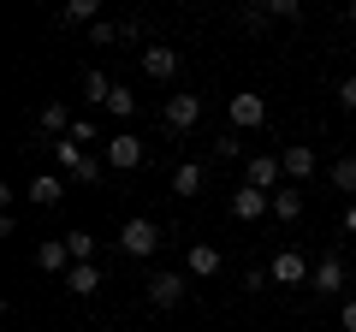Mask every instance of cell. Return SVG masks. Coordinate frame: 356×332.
I'll use <instances>...</instances> for the list:
<instances>
[{"instance_id":"cell-8","label":"cell","mask_w":356,"mask_h":332,"mask_svg":"<svg viewBox=\"0 0 356 332\" xmlns=\"http://www.w3.org/2000/svg\"><path fill=\"white\" fill-rule=\"evenodd\" d=\"M285 179V166H280V154H250L243 160V184H255V190H267V184H280ZM273 196V190H267Z\"/></svg>"},{"instance_id":"cell-10","label":"cell","mask_w":356,"mask_h":332,"mask_svg":"<svg viewBox=\"0 0 356 332\" xmlns=\"http://www.w3.org/2000/svg\"><path fill=\"white\" fill-rule=\"evenodd\" d=\"M36 267L42 273H60V279L72 273V249H65V238H42L36 243Z\"/></svg>"},{"instance_id":"cell-15","label":"cell","mask_w":356,"mask_h":332,"mask_svg":"<svg viewBox=\"0 0 356 332\" xmlns=\"http://www.w3.org/2000/svg\"><path fill=\"white\" fill-rule=\"evenodd\" d=\"M280 166H285V179H315V149H309V142H291V149L280 154Z\"/></svg>"},{"instance_id":"cell-6","label":"cell","mask_w":356,"mask_h":332,"mask_svg":"<svg viewBox=\"0 0 356 332\" xmlns=\"http://www.w3.org/2000/svg\"><path fill=\"white\" fill-rule=\"evenodd\" d=\"M178 65H184V53L166 48V42H154V48H143V72L154 77V83H166V77H178Z\"/></svg>"},{"instance_id":"cell-17","label":"cell","mask_w":356,"mask_h":332,"mask_svg":"<svg viewBox=\"0 0 356 332\" xmlns=\"http://www.w3.org/2000/svg\"><path fill=\"white\" fill-rule=\"evenodd\" d=\"M60 196H65V184L54 179V172H36V179H30V202H36V208H54Z\"/></svg>"},{"instance_id":"cell-30","label":"cell","mask_w":356,"mask_h":332,"mask_svg":"<svg viewBox=\"0 0 356 332\" xmlns=\"http://www.w3.org/2000/svg\"><path fill=\"white\" fill-rule=\"evenodd\" d=\"M243 291H267V267H250V273H243Z\"/></svg>"},{"instance_id":"cell-27","label":"cell","mask_w":356,"mask_h":332,"mask_svg":"<svg viewBox=\"0 0 356 332\" xmlns=\"http://www.w3.org/2000/svg\"><path fill=\"white\" fill-rule=\"evenodd\" d=\"M72 142H83V149H89V142H102V131L89 125V119H77V125H72Z\"/></svg>"},{"instance_id":"cell-16","label":"cell","mask_w":356,"mask_h":332,"mask_svg":"<svg viewBox=\"0 0 356 332\" xmlns=\"http://www.w3.org/2000/svg\"><path fill=\"white\" fill-rule=\"evenodd\" d=\"M184 267H191L196 279H214V273L226 267V261H220V249H214V243H191V256H184Z\"/></svg>"},{"instance_id":"cell-9","label":"cell","mask_w":356,"mask_h":332,"mask_svg":"<svg viewBox=\"0 0 356 332\" xmlns=\"http://www.w3.org/2000/svg\"><path fill=\"white\" fill-rule=\"evenodd\" d=\"M267 208H273V196H267V190H255V184H238V190H232V214H238L243 226H250V219H261Z\"/></svg>"},{"instance_id":"cell-11","label":"cell","mask_w":356,"mask_h":332,"mask_svg":"<svg viewBox=\"0 0 356 332\" xmlns=\"http://www.w3.org/2000/svg\"><path fill=\"white\" fill-rule=\"evenodd\" d=\"M107 166H119V172H131V166H143V142L131 137V131H119V137H107Z\"/></svg>"},{"instance_id":"cell-12","label":"cell","mask_w":356,"mask_h":332,"mask_svg":"<svg viewBox=\"0 0 356 332\" xmlns=\"http://www.w3.org/2000/svg\"><path fill=\"white\" fill-rule=\"evenodd\" d=\"M60 285L72 297H95V291H102V267H95V261H72V273H65Z\"/></svg>"},{"instance_id":"cell-22","label":"cell","mask_w":356,"mask_h":332,"mask_svg":"<svg viewBox=\"0 0 356 332\" xmlns=\"http://www.w3.org/2000/svg\"><path fill=\"white\" fill-rule=\"evenodd\" d=\"M332 190H356V154H339L332 160Z\"/></svg>"},{"instance_id":"cell-20","label":"cell","mask_w":356,"mask_h":332,"mask_svg":"<svg viewBox=\"0 0 356 332\" xmlns=\"http://www.w3.org/2000/svg\"><path fill=\"white\" fill-rule=\"evenodd\" d=\"M65 24H102V0H65Z\"/></svg>"},{"instance_id":"cell-32","label":"cell","mask_w":356,"mask_h":332,"mask_svg":"<svg viewBox=\"0 0 356 332\" xmlns=\"http://www.w3.org/2000/svg\"><path fill=\"white\" fill-rule=\"evenodd\" d=\"M344 231H350V238H356V202L344 208Z\"/></svg>"},{"instance_id":"cell-24","label":"cell","mask_w":356,"mask_h":332,"mask_svg":"<svg viewBox=\"0 0 356 332\" xmlns=\"http://www.w3.org/2000/svg\"><path fill=\"white\" fill-rule=\"evenodd\" d=\"M65 249H72V261H95V238L89 231H65Z\"/></svg>"},{"instance_id":"cell-18","label":"cell","mask_w":356,"mask_h":332,"mask_svg":"<svg viewBox=\"0 0 356 332\" xmlns=\"http://www.w3.org/2000/svg\"><path fill=\"white\" fill-rule=\"evenodd\" d=\"M172 190H178V196H202V160H178Z\"/></svg>"},{"instance_id":"cell-31","label":"cell","mask_w":356,"mask_h":332,"mask_svg":"<svg viewBox=\"0 0 356 332\" xmlns=\"http://www.w3.org/2000/svg\"><path fill=\"white\" fill-rule=\"evenodd\" d=\"M339 326H344V332H356V297H350V303L339 308Z\"/></svg>"},{"instance_id":"cell-13","label":"cell","mask_w":356,"mask_h":332,"mask_svg":"<svg viewBox=\"0 0 356 332\" xmlns=\"http://www.w3.org/2000/svg\"><path fill=\"white\" fill-rule=\"evenodd\" d=\"M309 285H315L321 297L344 291V261H339V256H321V261H315V273H309Z\"/></svg>"},{"instance_id":"cell-14","label":"cell","mask_w":356,"mask_h":332,"mask_svg":"<svg viewBox=\"0 0 356 332\" xmlns=\"http://www.w3.org/2000/svg\"><path fill=\"white\" fill-rule=\"evenodd\" d=\"M72 125H77V119L65 113L60 101H48V107L36 113V131H42V137H60V142H65V137H72Z\"/></svg>"},{"instance_id":"cell-29","label":"cell","mask_w":356,"mask_h":332,"mask_svg":"<svg viewBox=\"0 0 356 332\" xmlns=\"http://www.w3.org/2000/svg\"><path fill=\"white\" fill-rule=\"evenodd\" d=\"M339 107H344V113H356V77H344V83H339Z\"/></svg>"},{"instance_id":"cell-2","label":"cell","mask_w":356,"mask_h":332,"mask_svg":"<svg viewBox=\"0 0 356 332\" xmlns=\"http://www.w3.org/2000/svg\"><path fill=\"white\" fill-rule=\"evenodd\" d=\"M119 249H125V261H149L161 249V226L154 219H125L119 226Z\"/></svg>"},{"instance_id":"cell-19","label":"cell","mask_w":356,"mask_h":332,"mask_svg":"<svg viewBox=\"0 0 356 332\" xmlns=\"http://www.w3.org/2000/svg\"><path fill=\"white\" fill-rule=\"evenodd\" d=\"M273 219L297 226V219H303V190H273Z\"/></svg>"},{"instance_id":"cell-5","label":"cell","mask_w":356,"mask_h":332,"mask_svg":"<svg viewBox=\"0 0 356 332\" xmlns=\"http://www.w3.org/2000/svg\"><path fill=\"white\" fill-rule=\"evenodd\" d=\"M161 119H166V131H196V119H202V95H166V107H161Z\"/></svg>"},{"instance_id":"cell-23","label":"cell","mask_w":356,"mask_h":332,"mask_svg":"<svg viewBox=\"0 0 356 332\" xmlns=\"http://www.w3.org/2000/svg\"><path fill=\"white\" fill-rule=\"evenodd\" d=\"M107 113H113V119H131V113H137V95H131L125 83H113V95H107Z\"/></svg>"},{"instance_id":"cell-25","label":"cell","mask_w":356,"mask_h":332,"mask_svg":"<svg viewBox=\"0 0 356 332\" xmlns=\"http://www.w3.org/2000/svg\"><path fill=\"white\" fill-rule=\"evenodd\" d=\"M261 13H267V18H303V6H297V0H267Z\"/></svg>"},{"instance_id":"cell-7","label":"cell","mask_w":356,"mask_h":332,"mask_svg":"<svg viewBox=\"0 0 356 332\" xmlns=\"http://www.w3.org/2000/svg\"><path fill=\"white\" fill-rule=\"evenodd\" d=\"M309 273H315V267H309L297 249H280V256H273V267H267V279H273V285H309Z\"/></svg>"},{"instance_id":"cell-21","label":"cell","mask_w":356,"mask_h":332,"mask_svg":"<svg viewBox=\"0 0 356 332\" xmlns=\"http://www.w3.org/2000/svg\"><path fill=\"white\" fill-rule=\"evenodd\" d=\"M107 95H113V77H107V72H83V101H102L107 107Z\"/></svg>"},{"instance_id":"cell-1","label":"cell","mask_w":356,"mask_h":332,"mask_svg":"<svg viewBox=\"0 0 356 332\" xmlns=\"http://www.w3.org/2000/svg\"><path fill=\"white\" fill-rule=\"evenodd\" d=\"M54 160H60V172H65V179H77V184H95V179H102V160H95L83 142H72V137L54 142Z\"/></svg>"},{"instance_id":"cell-4","label":"cell","mask_w":356,"mask_h":332,"mask_svg":"<svg viewBox=\"0 0 356 332\" xmlns=\"http://www.w3.org/2000/svg\"><path fill=\"white\" fill-rule=\"evenodd\" d=\"M184 291H191V285H184V273H178V267L149 273V303L154 308H178V303H184Z\"/></svg>"},{"instance_id":"cell-33","label":"cell","mask_w":356,"mask_h":332,"mask_svg":"<svg viewBox=\"0 0 356 332\" xmlns=\"http://www.w3.org/2000/svg\"><path fill=\"white\" fill-rule=\"evenodd\" d=\"M344 18H350V24H356V0H350V13H344Z\"/></svg>"},{"instance_id":"cell-28","label":"cell","mask_w":356,"mask_h":332,"mask_svg":"<svg viewBox=\"0 0 356 332\" xmlns=\"http://www.w3.org/2000/svg\"><path fill=\"white\" fill-rule=\"evenodd\" d=\"M89 42H102V48H107V42H119V24H107V18H102V24H89Z\"/></svg>"},{"instance_id":"cell-26","label":"cell","mask_w":356,"mask_h":332,"mask_svg":"<svg viewBox=\"0 0 356 332\" xmlns=\"http://www.w3.org/2000/svg\"><path fill=\"white\" fill-rule=\"evenodd\" d=\"M243 154V142L238 137H226V131H220V142H214V160H238Z\"/></svg>"},{"instance_id":"cell-3","label":"cell","mask_w":356,"mask_h":332,"mask_svg":"<svg viewBox=\"0 0 356 332\" xmlns=\"http://www.w3.org/2000/svg\"><path fill=\"white\" fill-rule=\"evenodd\" d=\"M226 119H232V131H255V125H267V101L255 90H238V95H226Z\"/></svg>"}]
</instances>
